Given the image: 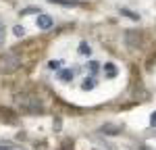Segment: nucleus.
<instances>
[{
    "mask_svg": "<svg viewBox=\"0 0 156 150\" xmlns=\"http://www.w3.org/2000/svg\"><path fill=\"white\" fill-rule=\"evenodd\" d=\"M15 106L19 109L21 112H27V115H42L44 112V104H42V100L34 96V94H27V92H17L15 96Z\"/></svg>",
    "mask_w": 156,
    "mask_h": 150,
    "instance_id": "1",
    "label": "nucleus"
},
{
    "mask_svg": "<svg viewBox=\"0 0 156 150\" xmlns=\"http://www.w3.org/2000/svg\"><path fill=\"white\" fill-rule=\"evenodd\" d=\"M21 67V59L17 54H2L0 56V73L2 75H11Z\"/></svg>",
    "mask_w": 156,
    "mask_h": 150,
    "instance_id": "2",
    "label": "nucleus"
},
{
    "mask_svg": "<svg viewBox=\"0 0 156 150\" xmlns=\"http://www.w3.org/2000/svg\"><path fill=\"white\" fill-rule=\"evenodd\" d=\"M125 42L129 48H142L144 46V34L137 29H127L125 31Z\"/></svg>",
    "mask_w": 156,
    "mask_h": 150,
    "instance_id": "3",
    "label": "nucleus"
},
{
    "mask_svg": "<svg viewBox=\"0 0 156 150\" xmlns=\"http://www.w3.org/2000/svg\"><path fill=\"white\" fill-rule=\"evenodd\" d=\"M123 129H125L123 123H104L100 127V134H104V136H119Z\"/></svg>",
    "mask_w": 156,
    "mask_h": 150,
    "instance_id": "4",
    "label": "nucleus"
},
{
    "mask_svg": "<svg viewBox=\"0 0 156 150\" xmlns=\"http://www.w3.org/2000/svg\"><path fill=\"white\" fill-rule=\"evenodd\" d=\"M36 25H37V29H50L52 25H54V19L50 17V15H44V12H37V19H36Z\"/></svg>",
    "mask_w": 156,
    "mask_h": 150,
    "instance_id": "5",
    "label": "nucleus"
},
{
    "mask_svg": "<svg viewBox=\"0 0 156 150\" xmlns=\"http://www.w3.org/2000/svg\"><path fill=\"white\" fill-rule=\"evenodd\" d=\"M0 117H2V119H6L9 123H15V119H17V115H15L11 109H4V106L0 109Z\"/></svg>",
    "mask_w": 156,
    "mask_h": 150,
    "instance_id": "6",
    "label": "nucleus"
},
{
    "mask_svg": "<svg viewBox=\"0 0 156 150\" xmlns=\"http://www.w3.org/2000/svg\"><path fill=\"white\" fill-rule=\"evenodd\" d=\"M73 77H75V73H73L71 69H60L58 71V79L60 81H71Z\"/></svg>",
    "mask_w": 156,
    "mask_h": 150,
    "instance_id": "7",
    "label": "nucleus"
},
{
    "mask_svg": "<svg viewBox=\"0 0 156 150\" xmlns=\"http://www.w3.org/2000/svg\"><path fill=\"white\" fill-rule=\"evenodd\" d=\"M52 4H60V6H81L79 0H50Z\"/></svg>",
    "mask_w": 156,
    "mask_h": 150,
    "instance_id": "8",
    "label": "nucleus"
},
{
    "mask_svg": "<svg viewBox=\"0 0 156 150\" xmlns=\"http://www.w3.org/2000/svg\"><path fill=\"white\" fill-rule=\"evenodd\" d=\"M94 88H96V77H85L81 84V90H94Z\"/></svg>",
    "mask_w": 156,
    "mask_h": 150,
    "instance_id": "9",
    "label": "nucleus"
},
{
    "mask_svg": "<svg viewBox=\"0 0 156 150\" xmlns=\"http://www.w3.org/2000/svg\"><path fill=\"white\" fill-rule=\"evenodd\" d=\"M79 54H81V56H92V48H90L87 42H81V44H79Z\"/></svg>",
    "mask_w": 156,
    "mask_h": 150,
    "instance_id": "10",
    "label": "nucleus"
},
{
    "mask_svg": "<svg viewBox=\"0 0 156 150\" xmlns=\"http://www.w3.org/2000/svg\"><path fill=\"white\" fill-rule=\"evenodd\" d=\"M104 71H106L108 77H115V75H117V67H115L112 62H106V65H104Z\"/></svg>",
    "mask_w": 156,
    "mask_h": 150,
    "instance_id": "11",
    "label": "nucleus"
},
{
    "mask_svg": "<svg viewBox=\"0 0 156 150\" xmlns=\"http://www.w3.org/2000/svg\"><path fill=\"white\" fill-rule=\"evenodd\" d=\"M40 12V9L37 6H27V9H23L21 11V17H27V15H37Z\"/></svg>",
    "mask_w": 156,
    "mask_h": 150,
    "instance_id": "12",
    "label": "nucleus"
},
{
    "mask_svg": "<svg viewBox=\"0 0 156 150\" xmlns=\"http://www.w3.org/2000/svg\"><path fill=\"white\" fill-rule=\"evenodd\" d=\"M121 15H125V17H129V19H133V21H140V15H137V12H131V11H127V9H121Z\"/></svg>",
    "mask_w": 156,
    "mask_h": 150,
    "instance_id": "13",
    "label": "nucleus"
},
{
    "mask_svg": "<svg viewBox=\"0 0 156 150\" xmlns=\"http://www.w3.org/2000/svg\"><path fill=\"white\" fill-rule=\"evenodd\" d=\"M87 67H90V71H92L94 75L100 71V62H98V61H90V62H87Z\"/></svg>",
    "mask_w": 156,
    "mask_h": 150,
    "instance_id": "14",
    "label": "nucleus"
},
{
    "mask_svg": "<svg viewBox=\"0 0 156 150\" xmlns=\"http://www.w3.org/2000/svg\"><path fill=\"white\" fill-rule=\"evenodd\" d=\"M12 31H15V36H17V38H23L25 36V29L21 27V25H15V27H12Z\"/></svg>",
    "mask_w": 156,
    "mask_h": 150,
    "instance_id": "15",
    "label": "nucleus"
},
{
    "mask_svg": "<svg viewBox=\"0 0 156 150\" xmlns=\"http://www.w3.org/2000/svg\"><path fill=\"white\" fill-rule=\"evenodd\" d=\"M4 40H6V29H4V25H0V46L4 44Z\"/></svg>",
    "mask_w": 156,
    "mask_h": 150,
    "instance_id": "16",
    "label": "nucleus"
},
{
    "mask_svg": "<svg viewBox=\"0 0 156 150\" xmlns=\"http://www.w3.org/2000/svg\"><path fill=\"white\" fill-rule=\"evenodd\" d=\"M60 150H73V142H71V140H67V142L60 146Z\"/></svg>",
    "mask_w": 156,
    "mask_h": 150,
    "instance_id": "17",
    "label": "nucleus"
},
{
    "mask_svg": "<svg viewBox=\"0 0 156 150\" xmlns=\"http://www.w3.org/2000/svg\"><path fill=\"white\" fill-rule=\"evenodd\" d=\"M50 69H60V61H50Z\"/></svg>",
    "mask_w": 156,
    "mask_h": 150,
    "instance_id": "18",
    "label": "nucleus"
},
{
    "mask_svg": "<svg viewBox=\"0 0 156 150\" xmlns=\"http://www.w3.org/2000/svg\"><path fill=\"white\" fill-rule=\"evenodd\" d=\"M150 125H152V127H156V111L150 115Z\"/></svg>",
    "mask_w": 156,
    "mask_h": 150,
    "instance_id": "19",
    "label": "nucleus"
},
{
    "mask_svg": "<svg viewBox=\"0 0 156 150\" xmlns=\"http://www.w3.org/2000/svg\"><path fill=\"white\" fill-rule=\"evenodd\" d=\"M96 150H98V148H96Z\"/></svg>",
    "mask_w": 156,
    "mask_h": 150,
    "instance_id": "20",
    "label": "nucleus"
}]
</instances>
